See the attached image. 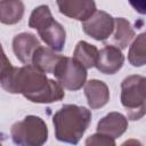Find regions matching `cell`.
Instances as JSON below:
<instances>
[{"instance_id":"6da1fadb","label":"cell","mask_w":146,"mask_h":146,"mask_svg":"<svg viewBox=\"0 0 146 146\" xmlns=\"http://www.w3.org/2000/svg\"><path fill=\"white\" fill-rule=\"evenodd\" d=\"M0 86L10 94H22L27 100L38 104L59 102L65 97L57 81L48 79L33 65L11 67L0 78Z\"/></svg>"},{"instance_id":"7a4b0ae2","label":"cell","mask_w":146,"mask_h":146,"mask_svg":"<svg viewBox=\"0 0 146 146\" xmlns=\"http://www.w3.org/2000/svg\"><path fill=\"white\" fill-rule=\"evenodd\" d=\"M91 122V112L74 104H66L52 116L55 137L57 140L76 145Z\"/></svg>"},{"instance_id":"3957f363","label":"cell","mask_w":146,"mask_h":146,"mask_svg":"<svg viewBox=\"0 0 146 146\" xmlns=\"http://www.w3.org/2000/svg\"><path fill=\"white\" fill-rule=\"evenodd\" d=\"M146 79L143 75H129L121 83V104L128 113V119L136 121L145 115Z\"/></svg>"},{"instance_id":"277c9868","label":"cell","mask_w":146,"mask_h":146,"mask_svg":"<svg viewBox=\"0 0 146 146\" xmlns=\"http://www.w3.org/2000/svg\"><path fill=\"white\" fill-rule=\"evenodd\" d=\"M10 136L16 146H43L48 139V127L36 115H27L15 122Z\"/></svg>"},{"instance_id":"5b68a950","label":"cell","mask_w":146,"mask_h":146,"mask_svg":"<svg viewBox=\"0 0 146 146\" xmlns=\"http://www.w3.org/2000/svg\"><path fill=\"white\" fill-rule=\"evenodd\" d=\"M52 74L63 89L71 91L81 89L87 82V70L73 57L62 56Z\"/></svg>"},{"instance_id":"8992f818","label":"cell","mask_w":146,"mask_h":146,"mask_svg":"<svg viewBox=\"0 0 146 146\" xmlns=\"http://www.w3.org/2000/svg\"><path fill=\"white\" fill-rule=\"evenodd\" d=\"M82 29L86 34L97 41L108 39L114 31V18L104 10H96L95 14L82 22Z\"/></svg>"},{"instance_id":"52a82bcc","label":"cell","mask_w":146,"mask_h":146,"mask_svg":"<svg viewBox=\"0 0 146 146\" xmlns=\"http://www.w3.org/2000/svg\"><path fill=\"white\" fill-rule=\"evenodd\" d=\"M124 63L122 51L112 44H106L103 49L98 50L96 60V68L103 74H115L121 70Z\"/></svg>"},{"instance_id":"ba28073f","label":"cell","mask_w":146,"mask_h":146,"mask_svg":"<svg viewBox=\"0 0 146 146\" xmlns=\"http://www.w3.org/2000/svg\"><path fill=\"white\" fill-rule=\"evenodd\" d=\"M57 6L59 11L73 19H78L81 22L90 18L96 9V3L92 0H65L57 1Z\"/></svg>"},{"instance_id":"9c48e42d","label":"cell","mask_w":146,"mask_h":146,"mask_svg":"<svg viewBox=\"0 0 146 146\" xmlns=\"http://www.w3.org/2000/svg\"><path fill=\"white\" fill-rule=\"evenodd\" d=\"M39 39L29 32H22L13 39V50L16 58L25 65H30L34 51L40 47Z\"/></svg>"},{"instance_id":"30bf717a","label":"cell","mask_w":146,"mask_h":146,"mask_svg":"<svg viewBox=\"0 0 146 146\" xmlns=\"http://www.w3.org/2000/svg\"><path fill=\"white\" fill-rule=\"evenodd\" d=\"M128 128V119L119 113L111 112L102 117L97 123V132L108 136L113 139L121 137Z\"/></svg>"},{"instance_id":"8fae6325","label":"cell","mask_w":146,"mask_h":146,"mask_svg":"<svg viewBox=\"0 0 146 146\" xmlns=\"http://www.w3.org/2000/svg\"><path fill=\"white\" fill-rule=\"evenodd\" d=\"M38 34L41 40L48 46V48H50L55 52L62 51L64 49L66 41V32L63 25L59 24L57 21L51 19L46 26L38 31Z\"/></svg>"},{"instance_id":"7c38bea8","label":"cell","mask_w":146,"mask_h":146,"mask_svg":"<svg viewBox=\"0 0 146 146\" xmlns=\"http://www.w3.org/2000/svg\"><path fill=\"white\" fill-rule=\"evenodd\" d=\"M84 95L91 110L105 106L110 100V89L107 84L100 80L92 79L84 84Z\"/></svg>"},{"instance_id":"4fadbf2b","label":"cell","mask_w":146,"mask_h":146,"mask_svg":"<svg viewBox=\"0 0 146 146\" xmlns=\"http://www.w3.org/2000/svg\"><path fill=\"white\" fill-rule=\"evenodd\" d=\"M60 55H57L54 50H51L48 47L40 46L33 54L31 65H33L35 68L41 71L42 73H51L54 72L58 60L60 59Z\"/></svg>"},{"instance_id":"5bb4252c","label":"cell","mask_w":146,"mask_h":146,"mask_svg":"<svg viewBox=\"0 0 146 146\" xmlns=\"http://www.w3.org/2000/svg\"><path fill=\"white\" fill-rule=\"evenodd\" d=\"M24 15V3L19 0L0 1V23L13 25L18 23Z\"/></svg>"},{"instance_id":"9a60e30c","label":"cell","mask_w":146,"mask_h":146,"mask_svg":"<svg viewBox=\"0 0 146 146\" xmlns=\"http://www.w3.org/2000/svg\"><path fill=\"white\" fill-rule=\"evenodd\" d=\"M113 42L120 50L125 49L135 38V31L129 21L122 17L114 18Z\"/></svg>"},{"instance_id":"2e32d148","label":"cell","mask_w":146,"mask_h":146,"mask_svg":"<svg viewBox=\"0 0 146 146\" xmlns=\"http://www.w3.org/2000/svg\"><path fill=\"white\" fill-rule=\"evenodd\" d=\"M98 56V49L96 46L88 43L87 41H79L75 46L73 58L81 64L86 70L95 66Z\"/></svg>"},{"instance_id":"e0dca14e","label":"cell","mask_w":146,"mask_h":146,"mask_svg":"<svg viewBox=\"0 0 146 146\" xmlns=\"http://www.w3.org/2000/svg\"><path fill=\"white\" fill-rule=\"evenodd\" d=\"M146 38L145 33L139 34L130 46L128 52V60L135 67L144 66L146 63Z\"/></svg>"},{"instance_id":"ac0fdd59","label":"cell","mask_w":146,"mask_h":146,"mask_svg":"<svg viewBox=\"0 0 146 146\" xmlns=\"http://www.w3.org/2000/svg\"><path fill=\"white\" fill-rule=\"evenodd\" d=\"M51 19H54V17L51 15L49 7L46 5H41V6L35 7L32 10L30 15V19H29V26L31 29L39 31L43 26H46Z\"/></svg>"},{"instance_id":"d6986e66","label":"cell","mask_w":146,"mask_h":146,"mask_svg":"<svg viewBox=\"0 0 146 146\" xmlns=\"http://www.w3.org/2000/svg\"><path fill=\"white\" fill-rule=\"evenodd\" d=\"M84 146H116V143L115 139L97 132L86 139Z\"/></svg>"},{"instance_id":"ffe728a7","label":"cell","mask_w":146,"mask_h":146,"mask_svg":"<svg viewBox=\"0 0 146 146\" xmlns=\"http://www.w3.org/2000/svg\"><path fill=\"white\" fill-rule=\"evenodd\" d=\"M11 67H13V65L9 62L8 57L6 56V54H5L3 49H2V46L0 43V78L2 75H5Z\"/></svg>"},{"instance_id":"44dd1931","label":"cell","mask_w":146,"mask_h":146,"mask_svg":"<svg viewBox=\"0 0 146 146\" xmlns=\"http://www.w3.org/2000/svg\"><path fill=\"white\" fill-rule=\"evenodd\" d=\"M121 146H143V144L137 139H128Z\"/></svg>"},{"instance_id":"7402d4cb","label":"cell","mask_w":146,"mask_h":146,"mask_svg":"<svg viewBox=\"0 0 146 146\" xmlns=\"http://www.w3.org/2000/svg\"><path fill=\"white\" fill-rule=\"evenodd\" d=\"M0 146H2V145H1V143H0Z\"/></svg>"}]
</instances>
